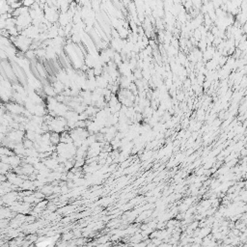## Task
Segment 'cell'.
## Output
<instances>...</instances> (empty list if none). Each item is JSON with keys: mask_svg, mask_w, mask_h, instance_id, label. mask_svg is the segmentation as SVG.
Returning a JSON list of instances; mask_svg holds the SVG:
<instances>
[{"mask_svg": "<svg viewBox=\"0 0 247 247\" xmlns=\"http://www.w3.org/2000/svg\"><path fill=\"white\" fill-rule=\"evenodd\" d=\"M6 107H7V109L10 111L12 114H15V115H17V114L24 112V108H23L19 103H9L6 105Z\"/></svg>", "mask_w": 247, "mask_h": 247, "instance_id": "cell-1", "label": "cell"}, {"mask_svg": "<svg viewBox=\"0 0 247 247\" xmlns=\"http://www.w3.org/2000/svg\"><path fill=\"white\" fill-rule=\"evenodd\" d=\"M36 56V52L33 49H29L26 51V57L28 59H33Z\"/></svg>", "mask_w": 247, "mask_h": 247, "instance_id": "cell-5", "label": "cell"}, {"mask_svg": "<svg viewBox=\"0 0 247 247\" xmlns=\"http://www.w3.org/2000/svg\"><path fill=\"white\" fill-rule=\"evenodd\" d=\"M22 6H24V7H27V8H30L35 3V1L34 0H22Z\"/></svg>", "mask_w": 247, "mask_h": 247, "instance_id": "cell-4", "label": "cell"}, {"mask_svg": "<svg viewBox=\"0 0 247 247\" xmlns=\"http://www.w3.org/2000/svg\"><path fill=\"white\" fill-rule=\"evenodd\" d=\"M50 143L52 145H57L58 143H60V136L57 132H54V133L50 134Z\"/></svg>", "mask_w": 247, "mask_h": 247, "instance_id": "cell-3", "label": "cell"}, {"mask_svg": "<svg viewBox=\"0 0 247 247\" xmlns=\"http://www.w3.org/2000/svg\"><path fill=\"white\" fill-rule=\"evenodd\" d=\"M44 93H46V95L47 96V97H54V96L56 95L55 91H54L53 86L46 85V86H44Z\"/></svg>", "mask_w": 247, "mask_h": 247, "instance_id": "cell-2", "label": "cell"}]
</instances>
